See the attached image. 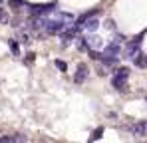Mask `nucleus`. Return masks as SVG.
Returning a JSON list of instances; mask_svg holds the SVG:
<instances>
[{
  "label": "nucleus",
  "mask_w": 147,
  "mask_h": 143,
  "mask_svg": "<svg viewBox=\"0 0 147 143\" xmlns=\"http://www.w3.org/2000/svg\"><path fill=\"white\" fill-rule=\"evenodd\" d=\"M133 62H135V66H137V68H147V54H141V52H139V54H137V58H135Z\"/></svg>",
  "instance_id": "6e6552de"
},
{
  "label": "nucleus",
  "mask_w": 147,
  "mask_h": 143,
  "mask_svg": "<svg viewBox=\"0 0 147 143\" xmlns=\"http://www.w3.org/2000/svg\"><path fill=\"white\" fill-rule=\"evenodd\" d=\"M86 78H88V68H86L84 64H80V66H78V72H76V76H74V82H76V84H84Z\"/></svg>",
  "instance_id": "423d86ee"
},
{
  "label": "nucleus",
  "mask_w": 147,
  "mask_h": 143,
  "mask_svg": "<svg viewBox=\"0 0 147 143\" xmlns=\"http://www.w3.org/2000/svg\"><path fill=\"white\" fill-rule=\"evenodd\" d=\"M74 26H76L78 30H84V32H88V34H90V32H96V30H98L99 20H98V18H94V16H92V18H86V20H82V18H80Z\"/></svg>",
  "instance_id": "f03ea898"
},
{
  "label": "nucleus",
  "mask_w": 147,
  "mask_h": 143,
  "mask_svg": "<svg viewBox=\"0 0 147 143\" xmlns=\"http://www.w3.org/2000/svg\"><path fill=\"white\" fill-rule=\"evenodd\" d=\"M86 42H88V48L90 50L101 46V38H98V36H86Z\"/></svg>",
  "instance_id": "0eeeda50"
},
{
  "label": "nucleus",
  "mask_w": 147,
  "mask_h": 143,
  "mask_svg": "<svg viewBox=\"0 0 147 143\" xmlns=\"http://www.w3.org/2000/svg\"><path fill=\"white\" fill-rule=\"evenodd\" d=\"M56 66H58L62 72H66V64H64V62H56Z\"/></svg>",
  "instance_id": "9b49d317"
},
{
  "label": "nucleus",
  "mask_w": 147,
  "mask_h": 143,
  "mask_svg": "<svg viewBox=\"0 0 147 143\" xmlns=\"http://www.w3.org/2000/svg\"><path fill=\"white\" fill-rule=\"evenodd\" d=\"M127 78H129V70L127 68H117L115 74H113V78H111V86L115 88V90H125V86H127Z\"/></svg>",
  "instance_id": "f257e3e1"
},
{
  "label": "nucleus",
  "mask_w": 147,
  "mask_h": 143,
  "mask_svg": "<svg viewBox=\"0 0 147 143\" xmlns=\"http://www.w3.org/2000/svg\"><path fill=\"white\" fill-rule=\"evenodd\" d=\"M6 20H8V16H6L4 8H0V22H6Z\"/></svg>",
  "instance_id": "9d476101"
},
{
  "label": "nucleus",
  "mask_w": 147,
  "mask_h": 143,
  "mask_svg": "<svg viewBox=\"0 0 147 143\" xmlns=\"http://www.w3.org/2000/svg\"><path fill=\"white\" fill-rule=\"evenodd\" d=\"M139 44H141V36H137V38L131 40V42H127V46L123 50V56L129 58V60H135L137 54H139Z\"/></svg>",
  "instance_id": "7ed1b4c3"
},
{
  "label": "nucleus",
  "mask_w": 147,
  "mask_h": 143,
  "mask_svg": "<svg viewBox=\"0 0 147 143\" xmlns=\"http://www.w3.org/2000/svg\"><path fill=\"white\" fill-rule=\"evenodd\" d=\"M129 131H131L135 137H143V135H147V121H139V123L129 125Z\"/></svg>",
  "instance_id": "39448f33"
},
{
  "label": "nucleus",
  "mask_w": 147,
  "mask_h": 143,
  "mask_svg": "<svg viewBox=\"0 0 147 143\" xmlns=\"http://www.w3.org/2000/svg\"><path fill=\"white\" fill-rule=\"evenodd\" d=\"M30 10L36 16H46L52 10H56V4H36V6H30Z\"/></svg>",
  "instance_id": "20e7f679"
},
{
  "label": "nucleus",
  "mask_w": 147,
  "mask_h": 143,
  "mask_svg": "<svg viewBox=\"0 0 147 143\" xmlns=\"http://www.w3.org/2000/svg\"><path fill=\"white\" fill-rule=\"evenodd\" d=\"M101 131H103V129H101V127H99V129H96V131H94V135H92V141H96V139H99V137H101Z\"/></svg>",
  "instance_id": "1a4fd4ad"
},
{
  "label": "nucleus",
  "mask_w": 147,
  "mask_h": 143,
  "mask_svg": "<svg viewBox=\"0 0 147 143\" xmlns=\"http://www.w3.org/2000/svg\"><path fill=\"white\" fill-rule=\"evenodd\" d=\"M105 28H109V30H113V28H115V26H113V20H107V22H105Z\"/></svg>",
  "instance_id": "f8f14e48"
}]
</instances>
